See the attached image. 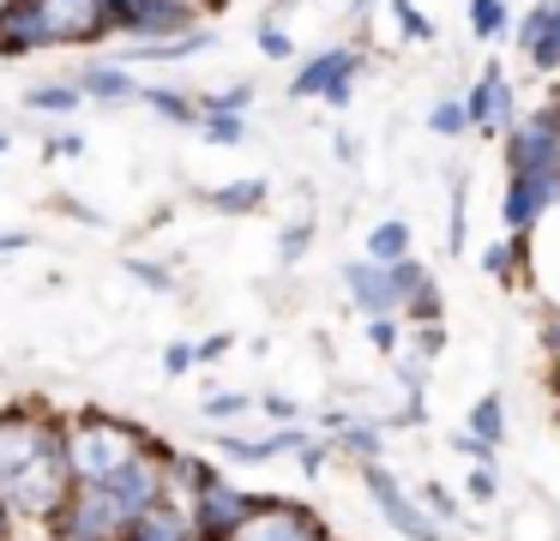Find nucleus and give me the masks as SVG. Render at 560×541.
I'll use <instances>...</instances> for the list:
<instances>
[{
  "instance_id": "nucleus-8",
  "label": "nucleus",
  "mask_w": 560,
  "mask_h": 541,
  "mask_svg": "<svg viewBox=\"0 0 560 541\" xmlns=\"http://www.w3.org/2000/svg\"><path fill=\"white\" fill-rule=\"evenodd\" d=\"M355 79H362V55L355 48H326L290 79V96H326V103H350Z\"/></svg>"
},
{
  "instance_id": "nucleus-15",
  "label": "nucleus",
  "mask_w": 560,
  "mask_h": 541,
  "mask_svg": "<svg viewBox=\"0 0 560 541\" xmlns=\"http://www.w3.org/2000/svg\"><path fill=\"white\" fill-rule=\"evenodd\" d=\"M331 451L355 457V463H386V439H380V427H368V421H343Z\"/></svg>"
},
{
  "instance_id": "nucleus-38",
  "label": "nucleus",
  "mask_w": 560,
  "mask_h": 541,
  "mask_svg": "<svg viewBox=\"0 0 560 541\" xmlns=\"http://www.w3.org/2000/svg\"><path fill=\"white\" fill-rule=\"evenodd\" d=\"M452 445H458V451H464V457H470V463H494V445H482V439H470V433H458V439H452Z\"/></svg>"
},
{
  "instance_id": "nucleus-3",
  "label": "nucleus",
  "mask_w": 560,
  "mask_h": 541,
  "mask_svg": "<svg viewBox=\"0 0 560 541\" xmlns=\"http://www.w3.org/2000/svg\"><path fill=\"white\" fill-rule=\"evenodd\" d=\"M67 439V415L49 403H0V481L37 451Z\"/></svg>"
},
{
  "instance_id": "nucleus-4",
  "label": "nucleus",
  "mask_w": 560,
  "mask_h": 541,
  "mask_svg": "<svg viewBox=\"0 0 560 541\" xmlns=\"http://www.w3.org/2000/svg\"><path fill=\"white\" fill-rule=\"evenodd\" d=\"M103 24L145 48V43H170V36L199 31V12L187 0H103Z\"/></svg>"
},
{
  "instance_id": "nucleus-45",
  "label": "nucleus",
  "mask_w": 560,
  "mask_h": 541,
  "mask_svg": "<svg viewBox=\"0 0 560 541\" xmlns=\"http://www.w3.org/2000/svg\"><path fill=\"white\" fill-rule=\"evenodd\" d=\"M13 247H31V235H0V252H13Z\"/></svg>"
},
{
  "instance_id": "nucleus-12",
  "label": "nucleus",
  "mask_w": 560,
  "mask_h": 541,
  "mask_svg": "<svg viewBox=\"0 0 560 541\" xmlns=\"http://www.w3.org/2000/svg\"><path fill=\"white\" fill-rule=\"evenodd\" d=\"M343 283H350V307L362 313V319H392V313H398V301H392V283H386V264L355 259L350 271H343Z\"/></svg>"
},
{
  "instance_id": "nucleus-36",
  "label": "nucleus",
  "mask_w": 560,
  "mask_h": 541,
  "mask_svg": "<svg viewBox=\"0 0 560 541\" xmlns=\"http://www.w3.org/2000/svg\"><path fill=\"white\" fill-rule=\"evenodd\" d=\"M259 48H266L271 60H290V36H283L278 24H266V31H259Z\"/></svg>"
},
{
  "instance_id": "nucleus-29",
  "label": "nucleus",
  "mask_w": 560,
  "mask_h": 541,
  "mask_svg": "<svg viewBox=\"0 0 560 541\" xmlns=\"http://www.w3.org/2000/svg\"><path fill=\"white\" fill-rule=\"evenodd\" d=\"M464 493H470L476 505H494V493H500V469H494V463H476V469H470V481H464Z\"/></svg>"
},
{
  "instance_id": "nucleus-21",
  "label": "nucleus",
  "mask_w": 560,
  "mask_h": 541,
  "mask_svg": "<svg viewBox=\"0 0 560 541\" xmlns=\"http://www.w3.org/2000/svg\"><path fill=\"white\" fill-rule=\"evenodd\" d=\"M470 31L482 36V43H494V36L512 31V12L506 0H470Z\"/></svg>"
},
{
  "instance_id": "nucleus-44",
  "label": "nucleus",
  "mask_w": 560,
  "mask_h": 541,
  "mask_svg": "<svg viewBox=\"0 0 560 541\" xmlns=\"http://www.w3.org/2000/svg\"><path fill=\"white\" fill-rule=\"evenodd\" d=\"M0 541H19V524H13V511L0 505Z\"/></svg>"
},
{
  "instance_id": "nucleus-39",
  "label": "nucleus",
  "mask_w": 560,
  "mask_h": 541,
  "mask_svg": "<svg viewBox=\"0 0 560 541\" xmlns=\"http://www.w3.org/2000/svg\"><path fill=\"white\" fill-rule=\"evenodd\" d=\"M464 247V180L452 187V252Z\"/></svg>"
},
{
  "instance_id": "nucleus-23",
  "label": "nucleus",
  "mask_w": 560,
  "mask_h": 541,
  "mask_svg": "<svg viewBox=\"0 0 560 541\" xmlns=\"http://www.w3.org/2000/svg\"><path fill=\"white\" fill-rule=\"evenodd\" d=\"M254 103V84H230V91H211V96H199V120H211V115H242V108Z\"/></svg>"
},
{
  "instance_id": "nucleus-17",
  "label": "nucleus",
  "mask_w": 560,
  "mask_h": 541,
  "mask_svg": "<svg viewBox=\"0 0 560 541\" xmlns=\"http://www.w3.org/2000/svg\"><path fill=\"white\" fill-rule=\"evenodd\" d=\"M386 283H392V301H398V313L410 307L416 295H428V289H440V283H434V271H428L422 259H398V264H386Z\"/></svg>"
},
{
  "instance_id": "nucleus-37",
  "label": "nucleus",
  "mask_w": 560,
  "mask_h": 541,
  "mask_svg": "<svg viewBox=\"0 0 560 541\" xmlns=\"http://www.w3.org/2000/svg\"><path fill=\"white\" fill-rule=\"evenodd\" d=\"M307 235H314V228H307V223H295V228H283V264H290V259H302V247H307Z\"/></svg>"
},
{
  "instance_id": "nucleus-35",
  "label": "nucleus",
  "mask_w": 560,
  "mask_h": 541,
  "mask_svg": "<svg viewBox=\"0 0 560 541\" xmlns=\"http://www.w3.org/2000/svg\"><path fill=\"white\" fill-rule=\"evenodd\" d=\"M127 277H139L145 289H175V277L163 264H145V259H127Z\"/></svg>"
},
{
  "instance_id": "nucleus-25",
  "label": "nucleus",
  "mask_w": 560,
  "mask_h": 541,
  "mask_svg": "<svg viewBox=\"0 0 560 541\" xmlns=\"http://www.w3.org/2000/svg\"><path fill=\"white\" fill-rule=\"evenodd\" d=\"M25 103L43 108V115H73V108H79V91H73V84H37Z\"/></svg>"
},
{
  "instance_id": "nucleus-11",
  "label": "nucleus",
  "mask_w": 560,
  "mask_h": 541,
  "mask_svg": "<svg viewBox=\"0 0 560 541\" xmlns=\"http://www.w3.org/2000/svg\"><path fill=\"white\" fill-rule=\"evenodd\" d=\"M518 48L536 72H560V0H536L518 19Z\"/></svg>"
},
{
  "instance_id": "nucleus-27",
  "label": "nucleus",
  "mask_w": 560,
  "mask_h": 541,
  "mask_svg": "<svg viewBox=\"0 0 560 541\" xmlns=\"http://www.w3.org/2000/svg\"><path fill=\"white\" fill-rule=\"evenodd\" d=\"M206 421H235V415H247V409H254V397L247 391H218V397H206Z\"/></svg>"
},
{
  "instance_id": "nucleus-24",
  "label": "nucleus",
  "mask_w": 560,
  "mask_h": 541,
  "mask_svg": "<svg viewBox=\"0 0 560 541\" xmlns=\"http://www.w3.org/2000/svg\"><path fill=\"white\" fill-rule=\"evenodd\" d=\"M524 264V235H512V240H494V247L482 252V271L488 277H512Z\"/></svg>"
},
{
  "instance_id": "nucleus-33",
  "label": "nucleus",
  "mask_w": 560,
  "mask_h": 541,
  "mask_svg": "<svg viewBox=\"0 0 560 541\" xmlns=\"http://www.w3.org/2000/svg\"><path fill=\"white\" fill-rule=\"evenodd\" d=\"M230 349H235V337H230V331L206 337V343H194V367H211V361H223Z\"/></svg>"
},
{
  "instance_id": "nucleus-13",
  "label": "nucleus",
  "mask_w": 560,
  "mask_h": 541,
  "mask_svg": "<svg viewBox=\"0 0 560 541\" xmlns=\"http://www.w3.org/2000/svg\"><path fill=\"white\" fill-rule=\"evenodd\" d=\"M49 48V24H43L37 0H13L0 12V55H37Z\"/></svg>"
},
{
  "instance_id": "nucleus-18",
  "label": "nucleus",
  "mask_w": 560,
  "mask_h": 541,
  "mask_svg": "<svg viewBox=\"0 0 560 541\" xmlns=\"http://www.w3.org/2000/svg\"><path fill=\"white\" fill-rule=\"evenodd\" d=\"M206 204L211 211H223V216H242V211H259L266 204V180H230V187H211L206 192Z\"/></svg>"
},
{
  "instance_id": "nucleus-41",
  "label": "nucleus",
  "mask_w": 560,
  "mask_h": 541,
  "mask_svg": "<svg viewBox=\"0 0 560 541\" xmlns=\"http://www.w3.org/2000/svg\"><path fill=\"white\" fill-rule=\"evenodd\" d=\"M194 367V343H170V355H163V373H187Z\"/></svg>"
},
{
  "instance_id": "nucleus-40",
  "label": "nucleus",
  "mask_w": 560,
  "mask_h": 541,
  "mask_svg": "<svg viewBox=\"0 0 560 541\" xmlns=\"http://www.w3.org/2000/svg\"><path fill=\"white\" fill-rule=\"evenodd\" d=\"M368 337H374V349H398V325L392 319H368Z\"/></svg>"
},
{
  "instance_id": "nucleus-34",
  "label": "nucleus",
  "mask_w": 560,
  "mask_h": 541,
  "mask_svg": "<svg viewBox=\"0 0 560 541\" xmlns=\"http://www.w3.org/2000/svg\"><path fill=\"white\" fill-rule=\"evenodd\" d=\"M254 403H259V409H266V415H271V427H295V403H290V397L266 391V397H254Z\"/></svg>"
},
{
  "instance_id": "nucleus-43",
  "label": "nucleus",
  "mask_w": 560,
  "mask_h": 541,
  "mask_svg": "<svg viewBox=\"0 0 560 541\" xmlns=\"http://www.w3.org/2000/svg\"><path fill=\"white\" fill-rule=\"evenodd\" d=\"M542 349H548V361H560V313L542 325Z\"/></svg>"
},
{
  "instance_id": "nucleus-16",
  "label": "nucleus",
  "mask_w": 560,
  "mask_h": 541,
  "mask_svg": "<svg viewBox=\"0 0 560 541\" xmlns=\"http://www.w3.org/2000/svg\"><path fill=\"white\" fill-rule=\"evenodd\" d=\"M73 91H79V96H103V103H127V96H139V84L127 79L121 67H85Z\"/></svg>"
},
{
  "instance_id": "nucleus-14",
  "label": "nucleus",
  "mask_w": 560,
  "mask_h": 541,
  "mask_svg": "<svg viewBox=\"0 0 560 541\" xmlns=\"http://www.w3.org/2000/svg\"><path fill=\"white\" fill-rule=\"evenodd\" d=\"M121 541H199V536H194V524H187V505L170 493V499L151 505V511L139 517V524L127 529Z\"/></svg>"
},
{
  "instance_id": "nucleus-22",
  "label": "nucleus",
  "mask_w": 560,
  "mask_h": 541,
  "mask_svg": "<svg viewBox=\"0 0 560 541\" xmlns=\"http://www.w3.org/2000/svg\"><path fill=\"white\" fill-rule=\"evenodd\" d=\"M139 96H145V103L158 108L163 120H175V127H199V108L187 103L182 91H158V84H151V91H139Z\"/></svg>"
},
{
  "instance_id": "nucleus-19",
  "label": "nucleus",
  "mask_w": 560,
  "mask_h": 541,
  "mask_svg": "<svg viewBox=\"0 0 560 541\" xmlns=\"http://www.w3.org/2000/svg\"><path fill=\"white\" fill-rule=\"evenodd\" d=\"M368 259H374V264L410 259V223H404V216H386V223H374V235H368Z\"/></svg>"
},
{
  "instance_id": "nucleus-1",
  "label": "nucleus",
  "mask_w": 560,
  "mask_h": 541,
  "mask_svg": "<svg viewBox=\"0 0 560 541\" xmlns=\"http://www.w3.org/2000/svg\"><path fill=\"white\" fill-rule=\"evenodd\" d=\"M145 451H151V433L133 427V421H115L103 409L67 415V475L73 481H103Z\"/></svg>"
},
{
  "instance_id": "nucleus-9",
  "label": "nucleus",
  "mask_w": 560,
  "mask_h": 541,
  "mask_svg": "<svg viewBox=\"0 0 560 541\" xmlns=\"http://www.w3.org/2000/svg\"><path fill=\"white\" fill-rule=\"evenodd\" d=\"M560 204V168H530V175H512L506 180V223L512 235H524V228H536L548 211Z\"/></svg>"
},
{
  "instance_id": "nucleus-42",
  "label": "nucleus",
  "mask_w": 560,
  "mask_h": 541,
  "mask_svg": "<svg viewBox=\"0 0 560 541\" xmlns=\"http://www.w3.org/2000/svg\"><path fill=\"white\" fill-rule=\"evenodd\" d=\"M85 151V139H79V132H67V139H49V156H79Z\"/></svg>"
},
{
  "instance_id": "nucleus-49",
  "label": "nucleus",
  "mask_w": 560,
  "mask_h": 541,
  "mask_svg": "<svg viewBox=\"0 0 560 541\" xmlns=\"http://www.w3.org/2000/svg\"><path fill=\"white\" fill-rule=\"evenodd\" d=\"M7 7H13V0H0V12H7Z\"/></svg>"
},
{
  "instance_id": "nucleus-20",
  "label": "nucleus",
  "mask_w": 560,
  "mask_h": 541,
  "mask_svg": "<svg viewBox=\"0 0 560 541\" xmlns=\"http://www.w3.org/2000/svg\"><path fill=\"white\" fill-rule=\"evenodd\" d=\"M464 433L500 451V439H506V403H500V397H476V403H470V421H464Z\"/></svg>"
},
{
  "instance_id": "nucleus-6",
  "label": "nucleus",
  "mask_w": 560,
  "mask_h": 541,
  "mask_svg": "<svg viewBox=\"0 0 560 541\" xmlns=\"http://www.w3.org/2000/svg\"><path fill=\"white\" fill-rule=\"evenodd\" d=\"M506 168L530 175V168H560V103L518 115L506 127Z\"/></svg>"
},
{
  "instance_id": "nucleus-10",
  "label": "nucleus",
  "mask_w": 560,
  "mask_h": 541,
  "mask_svg": "<svg viewBox=\"0 0 560 541\" xmlns=\"http://www.w3.org/2000/svg\"><path fill=\"white\" fill-rule=\"evenodd\" d=\"M464 120L482 132H506L512 120H518V103H512V79L500 67H488L482 79H476V91L464 96Z\"/></svg>"
},
{
  "instance_id": "nucleus-28",
  "label": "nucleus",
  "mask_w": 560,
  "mask_h": 541,
  "mask_svg": "<svg viewBox=\"0 0 560 541\" xmlns=\"http://www.w3.org/2000/svg\"><path fill=\"white\" fill-rule=\"evenodd\" d=\"M386 12H392V19H398V31L410 36V43H428V36H434V24H428L422 12L410 7V0H386Z\"/></svg>"
},
{
  "instance_id": "nucleus-32",
  "label": "nucleus",
  "mask_w": 560,
  "mask_h": 541,
  "mask_svg": "<svg viewBox=\"0 0 560 541\" xmlns=\"http://www.w3.org/2000/svg\"><path fill=\"white\" fill-rule=\"evenodd\" d=\"M326 457H331V439H314V433H307V439L295 445V463H302V475H319V469H326Z\"/></svg>"
},
{
  "instance_id": "nucleus-48",
  "label": "nucleus",
  "mask_w": 560,
  "mask_h": 541,
  "mask_svg": "<svg viewBox=\"0 0 560 541\" xmlns=\"http://www.w3.org/2000/svg\"><path fill=\"white\" fill-rule=\"evenodd\" d=\"M355 7H374V0H355Z\"/></svg>"
},
{
  "instance_id": "nucleus-7",
  "label": "nucleus",
  "mask_w": 560,
  "mask_h": 541,
  "mask_svg": "<svg viewBox=\"0 0 560 541\" xmlns=\"http://www.w3.org/2000/svg\"><path fill=\"white\" fill-rule=\"evenodd\" d=\"M331 529L319 524L307 505H295V499H266L259 493V505H254V517H247L242 529H235L230 541H326Z\"/></svg>"
},
{
  "instance_id": "nucleus-2",
  "label": "nucleus",
  "mask_w": 560,
  "mask_h": 541,
  "mask_svg": "<svg viewBox=\"0 0 560 541\" xmlns=\"http://www.w3.org/2000/svg\"><path fill=\"white\" fill-rule=\"evenodd\" d=\"M73 493V475H67V439L37 451L31 463H19L13 475L0 481V505L13 511V524H49L61 511V499Z\"/></svg>"
},
{
  "instance_id": "nucleus-30",
  "label": "nucleus",
  "mask_w": 560,
  "mask_h": 541,
  "mask_svg": "<svg viewBox=\"0 0 560 541\" xmlns=\"http://www.w3.org/2000/svg\"><path fill=\"white\" fill-rule=\"evenodd\" d=\"M199 127H206L211 144H242L247 120H242V115H211V120H199Z\"/></svg>"
},
{
  "instance_id": "nucleus-31",
  "label": "nucleus",
  "mask_w": 560,
  "mask_h": 541,
  "mask_svg": "<svg viewBox=\"0 0 560 541\" xmlns=\"http://www.w3.org/2000/svg\"><path fill=\"white\" fill-rule=\"evenodd\" d=\"M428 127H434V132H446V139H452V132H464V127H470V120H464V96H452V103H434Z\"/></svg>"
},
{
  "instance_id": "nucleus-47",
  "label": "nucleus",
  "mask_w": 560,
  "mask_h": 541,
  "mask_svg": "<svg viewBox=\"0 0 560 541\" xmlns=\"http://www.w3.org/2000/svg\"><path fill=\"white\" fill-rule=\"evenodd\" d=\"M187 7H194V12H218L223 0H187Z\"/></svg>"
},
{
  "instance_id": "nucleus-26",
  "label": "nucleus",
  "mask_w": 560,
  "mask_h": 541,
  "mask_svg": "<svg viewBox=\"0 0 560 541\" xmlns=\"http://www.w3.org/2000/svg\"><path fill=\"white\" fill-rule=\"evenodd\" d=\"M416 505H422V511L434 517V524H458V517H464V511H458V499H452V493L440 487V481H428V487L416 493Z\"/></svg>"
},
{
  "instance_id": "nucleus-46",
  "label": "nucleus",
  "mask_w": 560,
  "mask_h": 541,
  "mask_svg": "<svg viewBox=\"0 0 560 541\" xmlns=\"http://www.w3.org/2000/svg\"><path fill=\"white\" fill-rule=\"evenodd\" d=\"M548 391L560 397V361H548Z\"/></svg>"
},
{
  "instance_id": "nucleus-5",
  "label": "nucleus",
  "mask_w": 560,
  "mask_h": 541,
  "mask_svg": "<svg viewBox=\"0 0 560 541\" xmlns=\"http://www.w3.org/2000/svg\"><path fill=\"white\" fill-rule=\"evenodd\" d=\"M362 487H368V499H374V511L386 517L404 541H440V524L416 505V493H404V481L392 475L386 463H362Z\"/></svg>"
}]
</instances>
